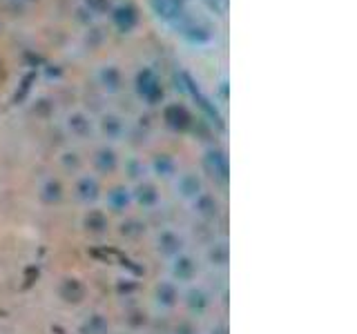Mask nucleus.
Instances as JSON below:
<instances>
[{
  "label": "nucleus",
  "instance_id": "obj_1",
  "mask_svg": "<svg viewBox=\"0 0 357 334\" xmlns=\"http://www.w3.org/2000/svg\"><path fill=\"white\" fill-rule=\"evenodd\" d=\"M150 5L152 12L170 25H179L186 18V0H150Z\"/></svg>",
  "mask_w": 357,
  "mask_h": 334
},
{
  "label": "nucleus",
  "instance_id": "obj_2",
  "mask_svg": "<svg viewBox=\"0 0 357 334\" xmlns=\"http://www.w3.org/2000/svg\"><path fill=\"white\" fill-rule=\"evenodd\" d=\"M136 89H139V94L145 96L148 100H157V98L161 96L159 78L154 76L152 69H143V71H139V76H136Z\"/></svg>",
  "mask_w": 357,
  "mask_h": 334
},
{
  "label": "nucleus",
  "instance_id": "obj_3",
  "mask_svg": "<svg viewBox=\"0 0 357 334\" xmlns=\"http://www.w3.org/2000/svg\"><path fill=\"white\" fill-rule=\"evenodd\" d=\"M112 21L114 25L118 27V32H132L134 30V25H136V9L132 5H121V7H116L114 9V14H112Z\"/></svg>",
  "mask_w": 357,
  "mask_h": 334
}]
</instances>
